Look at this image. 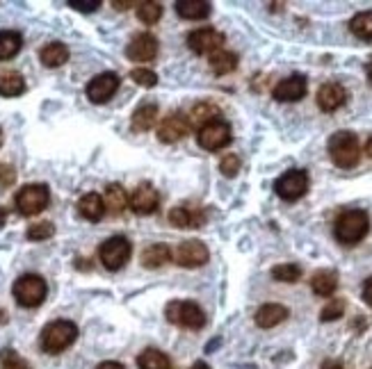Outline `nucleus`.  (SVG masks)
<instances>
[{
  "instance_id": "0eeeda50",
  "label": "nucleus",
  "mask_w": 372,
  "mask_h": 369,
  "mask_svg": "<svg viewBox=\"0 0 372 369\" xmlns=\"http://www.w3.org/2000/svg\"><path fill=\"white\" fill-rule=\"evenodd\" d=\"M51 192L46 184H25L16 194V208L23 217H34L48 208Z\"/></svg>"
},
{
  "instance_id": "4c0bfd02",
  "label": "nucleus",
  "mask_w": 372,
  "mask_h": 369,
  "mask_svg": "<svg viewBox=\"0 0 372 369\" xmlns=\"http://www.w3.org/2000/svg\"><path fill=\"white\" fill-rule=\"evenodd\" d=\"M131 78L138 82L140 87H156L158 85V76H156V71H151V69H144V67H138V69H133L131 71Z\"/></svg>"
},
{
  "instance_id": "c85d7f7f",
  "label": "nucleus",
  "mask_w": 372,
  "mask_h": 369,
  "mask_svg": "<svg viewBox=\"0 0 372 369\" xmlns=\"http://www.w3.org/2000/svg\"><path fill=\"white\" fill-rule=\"evenodd\" d=\"M23 91H25V80L21 73L10 71V73H3V76H0V96L14 98V96H21Z\"/></svg>"
},
{
  "instance_id": "f8f14e48",
  "label": "nucleus",
  "mask_w": 372,
  "mask_h": 369,
  "mask_svg": "<svg viewBox=\"0 0 372 369\" xmlns=\"http://www.w3.org/2000/svg\"><path fill=\"white\" fill-rule=\"evenodd\" d=\"M224 41H226L224 34L213 30V27H199V30L187 34L190 51H194L197 55H213L217 51H222Z\"/></svg>"
},
{
  "instance_id": "cd10ccee",
  "label": "nucleus",
  "mask_w": 372,
  "mask_h": 369,
  "mask_svg": "<svg viewBox=\"0 0 372 369\" xmlns=\"http://www.w3.org/2000/svg\"><path fill=\"white\" fill-rule=\"evenodd\" d=\"M211 69L217 76H226V73H231L238 69V55L231 53V51H217L211 55Z\"/></svg>"
},
{
  "instance_id": "a878e982",
  "label": "nucleus",
  "mask_w": 372,
  "mask_h": 369,
  "mask_svg": "<svg viewBox=\"0 0 372 369\" xmlns=\"http://www.w3.org/2000/svg\"><path fill=\"white\" fill-rule=\"evenodd\" d=\"M338 288V276L336 271H329V269H320L313 274L311 279V290L317 294V297H331Z\"/></svg>"
},
{
  "instance_id": "412c9836",
  "label": "nucleus",
  "mask_w": 372,
  "mask_h": 369,
  "mask_svg": "<svg viewBox=\"0 0 372 369\" xmlns=\"http://www.w3.org/2000/svg\"><path fill=\"white\" fill-rule=\"evenodd\" d=\"M78 212H80V215H83L87 221H101L103 215L107 212V210H105L103 196H98V194H94V192L85 194V196L78 201Z\"/></svg>"
},
{
  "instance_id": "7c9ffc66",
  "label": "nucleus",
  "mask_w": 372,
  "mask_h": 369,
  "mask_svg": "<svg viewBox=\"0 0 372 369\" xmlns=\"http://www.w3.org/2000/svg\"><path fill=\"white\" fill-rule=\"evenodd\" d=\"M138 367L140 369H171V363H169L167 354L158 351V349H147L144 354H140Z\"/></svg>"
},
{
  "instance_id": "f03ea898",
  "label": "nucleus",
  "mask_w": 372,
  "mask_h": 369,
  "mask_svg": "<svg viewBox=\"0 0 372 369\" xmlns=\"http://www.w3.org/2000/svg\"><path fill=\"white\" fill-rule=\"evenodd\" d=\"M76 337H78V326L74 324V321L58 319V321H51V324L41 330L39 344L46 354L58 356V354L65 351V349H69L71 344H74Z\"/></svg>"
},
{
  "instance_id": "a19ab883",
  "label": "nucleus",
  "mask_w": 372,
  "mask_h": 369,
  "mask_svg": "<svg viewBox=\"0 0 372 369\" xmlns=\"http://www.w3.org/2000/svg\"><path fill=\"white\" fill-rule=\"evenodd\" d=\"M14 169L12 167H7V164H0V184H12L14 182Z\"/></svg>"
},
{
  "instance_id": "6e6552de",
  "label": "nucleus",
  "mask_w": 372,
  "mask_h": 369,
  "mask_svg": "<svg viewBox=\"0 0 372 369\" xmlns=\"http://www.w3.org/2000/svg\"><path fill=\"white\" fill-rule=\"evenodd\" d=\"M274 192H277V196L284 201H299L308 192V173L304 169L286 171L284 176L277 178Z\"/></svg>"
},
{
  "instance_id": "9d476101",
  "label": "nucleus",
  "mask_w": 372,
  "mask_h": 369,
  "mask_svg": "<svg viewBox=\"0 0 372 369\" xmlns=\"http://www.w3.org/2000/svg\"><path fill=\"white\" fill-rule=\"evenodd\" d=\"M231 140H233L231 126L226 121H222V119L220 121H213V123L204 126L197 135L199 146L206 151H220V149H224V146H229Z\"/></svg>"
},
{
  "instance_id": "de8ad7c7",
  "label": "nucleus",
  "mask_w": 372,
  "mask_h": 369,
  "mask_svg": "<svg viewBox=\"0 0 372 369\" xmlns=\"http://www.w3.org/2000/svg\"><path fill=\"white\" fill-rule=\"evenodd\" d=\"M5 219H7V212H5V208H0V228L5 226Z\"/></svg>"
},
{
  "instance_id": "b1692460",
  "label": "nucleus",
  "mask_w": 372,
  "mask_h": 369,
  "mask_svg": "<svg viewBox=\"0 0 372 369\" xmlns=\"http://www.w3.org/2000/svg\"><path fill=\"white\" fill-rule=\"evenodd\" d=\"M171 260V248L167 244H151L142 251V264L147 269H160Z\"/></svg>"
},
{
  "instance_id": "a18cd8bd",
  "label": "nucleus",
  "mask_w": 372,
  "mask_h": 369,
  "mask_svg": "<svg viewBox=\"0 0 372 369\" xmlns=\"http://www.w3.org/2000/svg\"><path fill=\"white\" fill-rule=\"evenodd\" d=\"M112 5H114L117 9H128V7H131V5H135V3H117V0H114Z\"/></svg>"
},
{
  "instance_id": "37998d69",
  "label": "nucleus",
  "mask_w": 372,
  "mask_h": 369,
  "mask_svg": "<svg viewBox=\"0 0 372 369\" xmlns=\"http://www.w3.org/2000/svg\"><path fill=\"white\" fill-rule=\"evenodd\" d=\"M98 369H126L121 363H114V361H105V363H101L98 365Z\"/></svg>"
},
{
  "instance_id": "58836bf2",
  "label": "nucleus",
  "mask_w": 372,
  "mask_h": 369,
  "mask_svg": "<svg viewBox=\"0 0 372 369\" xmlns=\"http://www.w3.org/2000/svg\"><path fill=\"white\" fill-rule=\"evenodd\" d=\"M220 171L224 173L226 178H235V176H238V171H240V158H238V155H233V153L224 155L222 162H220Z\"/></svg>"
},
{
  "instance_id": "2eb2a0df",
  "label": "nucleus",
  "mask_w": 372,
  "mask_h": 369,
  "mask_svg": "<svg viewBox=\"0 0 372 369\" xmlns=\"http://www.w3.org/2000/svg\"><path fill=\"white\" fill-rule=\"evenodd\" d=\"M347 103V89H345L340 82H324V85L317 89V107L322 112H336Z\"/></svg>"
},
{
  "instance_id": "c9c22d12",
  "label": "nucleus",
  "mask_w": 372,
  "mask_h": 369,
  "mask_svg": "<svg viewBox=\"0 0 372 369\" xmlns=\"http://www.w3.org/2000/svg\"><path fill=\"white\" fill-rule=\"evenodd\" d=\"M55 235V226L51 224V221H44V224H34L28 228V233L25 237L30 239V242H41V239H48Z\"/></svg>"
},
{
  "instance_id": "c03bdc74",
  "label": "nucleus",
  "mask_w": 372,
  "mask_h": 369,
  "mask_svg": "<svg viewBox=\"0 0 372 369\" xmlns=\"http://www.w3.org/2000/svg\"><path fill=\"white\" fill-rule=\"evenodd\" d=\"M322 369H343V363H338V361H326V363L322 365Z\"/></svg>"
},
{
  "instance_id": "aec40b11",
  "label": "nucleus",
  "mask_w": 372,
  "mask_h": 369,
  "mask_svg": "<svg viewBox=\"0 0 372 369\" xmlns=\"http://www.w3.org/2000/svg\"><path fill=\"white\" fill-rule=\"evenodd\" d=\"M174 7L178 16L187 18V21H204L213 12V5L208 0H178Z\"/></svg>"
},
{
  "instance_id": "4468645a",
  "label": "nucleus",
  "mask_w": 372,
  "mask_h": 369,
  "mask_svg": "<svg viewBox=\"0 0 372 369\" xmlns=\"http://www.w3.org/2000/svg\"><path fill=\"white\" fill-rule=\"evenodd\" d=\"M128 199H131V210L135 212V215H142V217L153 215L160 206L158 189L153 187L151 182H140L138 187L133 189V194Z\"/></svg>"
},
{
  "instance_id": "f3484780",
  "label": "nucleus",
  "mask_w": 372,
  "mask_h": 369,
  "mask_svg": "<svg viewBox=\"0 0 372 369\" xmlns=\"http://www.w3.org/2000/svg\"><path fill=\"white\" fill-rule=\"evenodd\" d=\"M306 78L295 73V76H290L286 80H281L279 85L272 91V96H274L279 103H297V100H302L306 96Z\"/></svg>"
},
{
  "instance_id": "393cba45",
  "label": "nucleus",
  "mask_w": 372,
  "mask_h": 369,
  "mask_svg": "<svg viewBox=\"0 0 372 369\" xmlns=\"http://www.w3.org/2000/svg\"><path fill=\"white\" fill-rule=\"evenodd\" d=\"M220 107L217 105H213V103H197L192 109H190V126H197L199 130H201L204 126H208V123H213V121H220Z\"/></svg>"
},
{
  "instance_id": "ddd939ff",
  "label": "nucleus",
  "mask_w": 372,
  "mask_h": 369,
  "mask_svg": "<svg viewBox=\"0 0 372 369\" xmlns=\"http://www.w3.org/2000/svg\"><path fill=\"white\" fill-rule=\"evenodd\" d=\"M117 89H119V76L112 71H105V73H98L92 80H89L87 85V98L92 100V103H105V100H110Z\"/></svg>"
},
{
  "instance_id": "6ab92c4d",
  "label": "nucleus",
  "mask_w": 372,
  "mask_h": 369,
  "mask_svg": "<svg viewBox=\"0 0 372 369\" xmlns=\"http://www.w3.org/2000/svg\"><path fill=\"white\" fill-rule=\"evenodd\" d=\"M286 319H288V308L281 306V303H265V306H260L256 310V315H253V321H256V326L260 328H274Z\"/></svg>"
},
{
  "instance_id": "ea45409f",
  "label": "nucleus",
  "mask_w": 372,
  "mask_h": 369,
  "mask_svg": "<svg viewBox=\"0 0 372 369\" xmlns=\"http://www.w3.org/2000/svg\"><path fill=\"white\" fill-rule=\"evenodd\" d=\"M69 5L78 9V12L89 14V12H94L96 7H101V0H69Z\"/></svg>"
},
{
  "instance_id": "1a4fd4ad",
  "label": "nucleus",
  "mask_w": 372,
  "mask_h": 369,
  "mask_svg": "<svg viewBox=\"0 0 372 369\" xmlns=\"http://www.w3.org/2000/svg\"><path fill=\"white\" fill-rule=\"evenodd\" d=\"M171 257L185 269H197V267H204L208 262L211 253H208V246L199 239H185L176 246V251H171Z\"/></svg>"
},
{
  "instance_id": "72a5a7b5",
  "label": "nucleus",
  "mask_w": 372,
  "mask_h": 369,
  "mask_svg": "<svg viewBox=\"0 0 372 369\" xmlns=\"http://www.w3.org/2000/svg\"><path fill=\"white\" fill-rule=\"evenodd\" d=\"M162 16V5L160 3H153V0H147V3H140L138 5V18L142 23L153 25L158 23Z\"/></svg>"
},
{
  "instance_id": "473e14b6",
  "label": "nucleus",
  "mask_w": 372,
  "mask_h": 369,
  "mask_svg": "<svg viewBox=\"0 0 372 369\" xmlns=\"http://www.w3.org/2000/svg\"><path fill=\"white\" fill-rule=\"evenodd\" d=\"M272 279L279 283H297L299 279H302V267H297L293 262L277 264L274 269H272Z\"/></svg>"
},
{
  "instance_id": "c756f323",
  "label": "nucleus",
  "mask_w": 372,
  "mask_h": 369,
  "mask_svg": "<svg viewBox=\"0 0 372 369\" xmlns=\"http://www.w3.org/2000/svg\"><path fill=\"white\" fill-rule=\"evenodd\" d=\"M21 46H23V39L19 32L0 30V60H12L14 55H19Z\"/></svg>"
},
{
  "instance_id": "dca6fc26",
  "label": "nucleus",
  "mask_w": 372,
  "mask_h": 369,
  "mask_svg": "<svg viewBox=\"0 0 372 369\" xmlns=\"http://www.w3.org/2000/svg\"><path fill=\"white\" fill-rule=\"evenodd\" d=\"M131 62H151L158 55V39L151 32H142L138 36H133V41L126 48Z\"/></svg>"
},
{
  "instance_id": "49530a36",
  "label": "nucleus",
  "mask_w": 372,
  "mask_h": 369,
  "mask_svg": "<svg viewBox=\"0 0 372 369\" xmlns=\"http://www.w3.org/2000/svg\"><path fill=\"white\" fill-rule=\"evenodd\" d=\"M190 369H211V367H208V365H206L204 361H199V363H194V365H192V367H190Z\"/></svg>"
},
{
  "instance_id": "f704fd0d",
  "label": "nucleus",
  "mask_w": 372,
  "mask_h": 369,
  "mask_svg": "<svg viewBox=\"0 0 372 369\" xmlns=\"http://www.w3.org/2000/svg\"><path fill=\"white\" fill-rule=\"evenodd\" d=\"M0 369H32L14 349H3L0 351Z\"/></svg>"
},
{
  "instance_id": "7ed1b4c3",
  "label": "nucleus",
  "mask_w": 372,
  "mask_h": 369,
  "mask_svg": "<svg viewBox=\"0 0 372 369\" xmlns=\"http://www.w3.org/2000/svg\"><path fill=\"white\" fill-rule=\"evenodd\" d=\"M370 230V217L363 210H347L336 219L333 235L340 244H357Z\"/></svg>"
},
{
  "instance_id": "9b49d317",
  "label": "nucleus",
  "mask_w": 372,
  "mask_h": 369,
  "mask_svg": "<svg viewBox=\"0 0 372 369\" xmlns=\"http://www.w3.org/2000/svg\"><path fill=\"white\" fill-rule=\"evenodd\" d=\"M192 126H190V119L183 112H171L160 121L158 126V140L165 144H176L183 137L190 135Z\"/></svg>"
},
{
  "instance_id": "4be33fe9",
  "label": "nucleus",
  "mask_w": 372,
  "mask_h": 369,
  "mask_svg": "<svg viewBox=\"0 0 372 369\" xmlns=\"http://www.w3.org/2000/svg\"><path fill=\"white\" fill-rule=\"evenodd\" d=\"M156 123H158V105L156 103L140 105L138 109H135L133 121H131L135 133H149Z\"/></svg>"
},
{
  "instance_id": "f257e3e1",
  "label": "nucleus",
  "mask_w": 372,
  "mask_h": 369,
  "mask_svg": "<svg viewBox=\"0 0 372 369\" xmlns=\"http://www.w3.org/2000/svg\"><path fill=\"white\" fill-rule=\"evenodd\" d=\"M329 158L333 160L336 167L352 169L357 167L361 160V144L359 137L350 130H338L331 135L329 140Z\"/></svg>"
},
{
  "instance_id": "09e8293b",
  "label": "nucleus",
  "mask_w": 372,
  "mask_h": 369,
  "mask_svg": "<svg viewBox=\"0 0 372 369\" xmlns=\"http://www.w3.org/2000/svg\"><path fill=\"white\" fill-rule=\"evenodd\" d=\"M366 153H368L370 158H372V137H370V140L366 142Z\"/></svg>"
},
{
  "instance_id": "39448f33",
  "label": "nucleus",
  "mask_w": 372,
  "mask_h": 369,
  "mask_svg": "<svg viewBox=\"0 0 372 369\" xmlns=\"http://www.w3.org/2000/svg\"><path fill=\"white\" fill-rule=\"evenodd\" d=\"M165 317L169 324H176L187 330H199L206 326L204 310L194 301H169L165 308Z\"/></svg>"
},
{
  "instance_id": "3c124183",
  "label": "nucleus",
  "mask_w": 372,
  "mask_h": 369,
  "mask_svg": "<svg viewBox=\"0 0 372 369\" xmlns=\"http://www.w3.org/2000/svg\"><path fill=\"white\" fill-rule=\"evenodd\" d=\"M0 140H3V130H0Z\"/></svg>"
},
{
  "instance_id": "423d86ee",
  "label": "nucleus",
  "mask_w": 372,
  "mask_h": 369,
  "mask_svg": "<svg viewBox=\"0 0 372 369\" xmlns=\"http://www.w3.org/2000/svg\"><path fill=\"white\" fill-rule=\"evenodd\" d=\"M131 255H133V246L128 242V237L124 235H114L110 239H105L101 248H98V257H101V262L107 271H119L131 260Z\"/></svg>"
},
{
  "instance_id": "79ce46f5",
  "label": "nucleus",
  "mask_w": 372,
  "mask_h": 369,
  "mask_svg": "<svg viewBox=\"0 0 372 369\" xmlns=\"http://www.w3.org/2000/svg\"><path fill=\"white\" fill-rule=\"evenodd\" d=\"M363 301H366L368 306L372 308V276L366 283H363Z\"/></svg>"
},
{
  "instance_id": "5701e85b",
  "label": "nucleus",
  "mask_w": 372,
  "mask_h": 369,
  "mask_svg": "<svg viewBox=\"0 0 372 369\" xmlns=\"http://www.w3.org/2000/svg\"><path fill=\"white\" fill-rule=\"evenodd\" d=\"M39 60L44 67H48V69H58L62 67V64H67L69 60V48L62 41H51L46 43L44 48L39 51Z\"/></svg>"
},
{
  "instance_id": "20e7f679",
  "label": "nucleus",
  "mask_w": 372,
  "mask_h": 369,
  "mask_svg": "<svg viewBox=\"0 0 372 369\" xmlns=\"http://www.w3.org/2000/svg\"><path fill=\"white\" fill-rule=\"evenodd\" d=\"M12 294L19 306L23 308H37L44 303L48 294V285L39 274H25L21 279H16Z\"/></svg>"
},
{
  "instance_id": "8fccbe9b",
  "label": "nucleus",
  "mask_w": 372,
  "mask_h": 369,
  "mask_svg": "<svg viewBox=\"0 0 372 369\" xmlns=\"http://www.w3.org/2000/svg\"><path fill=\"white\" fill-rule=\"evenodd\" d=\"M368 78H370V85H372V64L368 67Z\"/></svg>"
},
{
  "instance_id": "bb28decb",
  "label": "nucleus",
  "mask_w": 372,
  "mask_h": 369,
  "mask_svg": "<svg viewBox=\"0 0 372 369\" xmlns=\"http://www.w3.org/2000/svg\"><path fill=\"white\" fill-rule=\"evenodd\" d=\"M103 201H105V210H110L112 215H121V212L131 206V199L126 196V189L121 184H107Z\"/></svg>"
},
{
  "instance_id": "e433bc0d",
  "label": "nucleus",
  "mask_w": 372,
  "mask_h": 369,
  "mask_svg": "<svg viewBox=\"0 0 372 369\" xmlns=\"http://www.w3.org/2000/svg\"><path fill=\"white\" fill-rule=\"evenodd\" d=\"M345 315V301L343 299H329V303L322 308L320 312V319L322 321H336Z\"/></svg>"
},
{
  "instance_id": "2f4dec72",
  "label": "nucleus",
  "mask_w": 372,
  "mask_h": 369,
  "mask_svg": "<svg viewBox=\"0 0 372 369\" xmlns=\"http://www.w3.org/2000/svg\"><path fill=\"white\" fill-rule=\"evenodd\" d=\"M350 30L354 36H359L363 41L372 39V12H359L350 21Z\"/></svg>"
},
{
  "instance_id": "a211bd4d",
  "label": "nucleus",
  "mask_w": 372,
  "mask_h": 369,
  "mask_svg": "<svg viewBox=\"0 0 372 369\" xmlns=\"http://www.w3.org/2000/svg\"><path fill=\"white\" fill-rule=\"evenodd\" d=\"M169 224L176 228H201L206 224V215L201 208L178 206L169 212Z\"/></svg>"
}]
</instances>
